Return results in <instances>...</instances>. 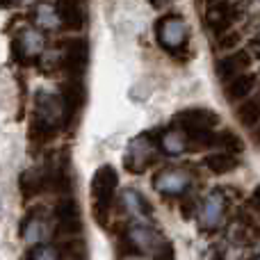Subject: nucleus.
Returning a JSON list of instances; mask_svg holds the SVG:
<instances>
[{
  "instance_id": "obj_1",
  "label": "nucleus",
  "mask_w": 260,
  "mask_h": 260,
  "mask_svg": "<svg viewBox=\"0 0 260 260\" xmlns=\"http://www.w3.org/2000/svg\"><path fill=\"white\" fill-rule=\"evenodd\" d=\"M59 121H64L62 101L53 94L39 91V94L35 96V112H32L30 128H27V139H30L35 146L48 144L50 139L57 135Z\"/></svg>"
},
{
  "instance_id": "obj_2",
  "label": "nucleus",
  "mask_w": 260,
  "mask_h": 260,
  "mask_svg": "<svg viewBox=\"0 0 260 260\" xmlns=\"http://www.w3.org/2000/svg\"><path fill=\"white\" fill-rule=\"evenodd\" d=\"M119 187V174L112 165H103L96 169L91 178V212H94L96 224H108L110 210H112L114 197Z\"/></svg>"
},
{
  "instance_id": "obj_3",
  "label": "nucleus",
  "mask_w": 260,
  "mask_h": 260,
  "mask_svg": "<svg viewBox=\"0 0 260 260\" xmlns=\"http://www.w3.org/2000/svg\"><path fill=\"white\" fill-rule=\"evenodd\" d=\"M155 39L160 44L162 50L171 55H178L183 50H187L189 46V27L185 23V18L176 12L162 14L155 21Z\"/></svg>"
},
{
  "instance_id": "obj_4",
  "label": "nucleus",
  "mask_w": 260,
  "mask_h": 260,
  "mask_svg": "<svg viewBox=\"0 0 260 260\" xmlns=\"http://www.w3.org/2000/svg\"><path fill=\"white\" fill-rule=\"evenodd\" d=\"M240 14H242L240 12V5L233 3V0H215V3H210L206 7L203 23H206V27L212 32V35L219 37L235 25Z\"/></svg>"
},
{
  "instance_id": "obj_5",
  "label": "nucleus",
  "mask_w": 260,
  "mask_h": 260,
  "mask_svg": "<svg viewBox=\"0 0 260 260\" xmlns=\"http://www.w3.org/2000/svg\"><path fill=\"white\" fill-rule=\"evenodd\" d=\"M176 128L185 133V137H197V135H206L219 123V114L206 108H189L183 110L174 117Z\"/></svg>"
},
{
  "instance_id": "obj_6",
  "label": "nucleus",
  "mask_w": 260,
  "mask_h": 260,
  "mask_svg": "<svg viewBox=\"0 0 260 260\" xmlns=\"http://www.w3.org/2000/svg\"><path fill=\"white\" fill-rule=\"evenodd\" d=\"M89 59V48L82 37H69L62 41V69L67 78H82Z\"/></svg>"
},
{
  "instance_id": "obj_7",
  "label": "nucleus",
  "mask_w": 260,
  "mask_h": 260,
  "mask_svg": "<svg viewBox=\"0 0 260 260\" xmlns=\"http://www.w3.org/2000/svg\"><path fill=\"white\" fill-rule=\"evenodd\" d=\"M59 101H62L64 110V123H71L78 119L82 105H85V89H82V78H67L59 91Z\"/></svg>"
},
{
  "instance_id": "obj_8",
  "label": "nucleus",
  "mask_w": 260,
  "mask_h": 260,
  "mask_svg": "<svg viewBox=\"0 0 260 260\" xmlns=\"http://www.w3.org/2000/svg\"><path fill=\"white\" fill-rule=\"evenodd\" d=\"M55 219H57V229L64 235H78L82 231V215L80 206L73 197H62L59 203L55 206Z\"/></svg>"
},
{
  "instance_id": "obj_9",
  "label": "nucleus",
  "mask_w": 260,
  "mask_h": 260,
  "mask_svg": "<svg viewBox=\"0 0 260 260\" xmlns=\"http://www.w3.org/2000/svg\"><path fill=\"white\" fill-rule=\"evenodd\" d=\"M55 16L67 30L71 32L82 30L87 21L85 0H55Z\"/></svg>"
},
{
  "instance_id": "obj_10",
  "label": "nucleus",
  "mask_w": 260,
  "mask_h": 260,
  "mask_svg": "<svg viewBox=\"0 0 260 260\" xmlns=\"http://www.w3.org/2000/svg\"><path fill=\"white\" fill-rule=\"evenodd\" d=\"M12 50H14V57L18 62H27V59H37L44 50V37L39 35L37 30H23L16 39L12 41Z\"/></svg>"
},
{
  "instance_id": "obj_11",
  "label": "nucleus",
  "mask_w": 260,
  "mask_h": 260,
  "mask_svg": "<svg viewBox=\"0 0 260 260\" xmlns=\"http://www.w3.org/2000/svg\"><path fill=\"white\" fill-rule=\"evenodd\" d=\"M46 187H50V169H44V167L25 169L21 174V178H18V189H21L23 199L39 197Z\"/></svg>"
},
{
  "instance_id": "obj_12",
  "label": "nucleus",
  "mask_w": 260,
  "mask_h": 260,
  "mask_svg": "<svg viewBox=\"0 0 260 260\" xmlns=\"http://www.w3.org/2000/svg\"><path fill=\"white\" fill-rule=\"evenodd\" d=\"M249 67H251V53L240 48V50H233L231 55H226V57H221L219 62H217V76H219L221 82H229L231 78L244 73Z\"/></svg>"
},
{
  "instance_id": "obj_13",
  "label": "nucleus",
  "mask_w": 260,
  "mask_h": 260,
  "mask_svg": "<svg viewBox=\"0 0 260 260\" xmlns=\"http://www.w3.org/2000/svg\"><path fill=\"white\" fill-rule=\"evenodd\" d=\"M256 89V76L253 73H240V76L231 78L224 87V96L229 103H240V101L249 99V94Z\"/></svg>"
},
{
  "instance_id": "obj_14",
  "label": "nucleus",
  "mask_w": 260,
  "mask_h": 260,
  "mask_svg": "<svg viewBox=\"0 0 260 260\" xmlns=\"http://www.w3.org/2000/svg\"><path fill=\"white\" fill-rule=\"evenodd\" d=\"M203 165H206L212 174L224 176V174H231L233 169H238L240 160L235 157V153H231V151L229 153H210V155L203 157Z\"/></svg>"
},
{
  "instance_id": "obj_15",
  "label": "nucleus",
  "mask_w": 260,
  "mask_h": 260,
  "mask_svg": "<svg viewBox=\"0 0 260 260\" xmlns=\"http://www.w3.org/2000/svg\"><path fill=\"white\" fill-rule=\"evenodd\" d=\"M238 119L242 126L251 128L260 121V94L244 99V103L238 108Z\"/></svg>"
},
{
  "instance_id": "obj_16",
  "label": "nucleus",
  "mask_w": 260,
  "mask_h": 260,
  "mask_svg": "<svg viewBox=\"0 0 260 260\" xmlns=\"http://www.w3.org/2000/svg\"><path fill=\"white\" fill-rule=\"evenodd\" d=\"M217 144H221V146H226L231 153H240V151H242V148H244L242 139H240L235 133H231V130H226V133L217 135Z\"/></svg>"
},
{
  "instance_id": "obj_17",
  "label": "nucleus",
  "mask_w": 260,
  "mask_h": 260,
  "mask_svg": "<svg viewBox=\"0 0 260 260\" xmlns=\"http://www.w3.org/2000/svg\"><path fill=\"white\" fill-rule=\"evenodd\" d=\"M217 39H219V48L231 50V48H238V44L242 41V35H240L238 30H229V32H224V35H219Z\"/></svg>"
},
{
  "instance_id": "obj_18",
  "label": "nucleus",
  "mask_w": 260,
  "mask_h": 260,
  "mask_svg": "<svg viewBox=\"0 0 260 260\" xmlns=\"http://www.w3.org/2000/svg\"><path fill=\"white\" fill-rule=\"evenodd\" d=\"M27 260H59V256L48 247H35L27 253Z\"/></svg>"
},
{
  "instance_id": "obj_19",
  "label": "nucleus",
  "mask_w": 260,
  "mask_h": 260,
  "mask_svg": "<svg viewBox=\"0 0 260 260\" xmlns=\"http://www.w3.org/2000/svg\"><path fill=\"white\" fill-rule=\"evenodd\" d=\"M67 260H87V256H85V247H82V242H71V244H69Z\"/></svg>"
},
{
  "instance_id": "obj_20",
  "label": "nucleus",
  "mask_w": 260,
  "mask_h": 260,
  "mask_svg": "<svg viewBox=\"0 0 260 260\" xmlns=\"http://www.w3.org/2000/svg\"><path fill=\"white\" fill-rule=\"evenodd\" d=\"M171 3H174V0H148V5L155 9H165V7H169Z\"/></svg>"
},
{
  "instance_id": "obj_21",
  "label": "nucleus",
  "mask_w": 260,
  "mask_h": 260,
  "mask_svg": "<svg viewBox=\"0 0 260 260\" xmlns=\"http://www.w3.org/2000/svg\"><path fill=\"white\" fill-rule=\"evenodd\" d=\"M18 3L21 0H0V9H14V7H18Z\"/></svg>"
},
{
  "instance_id": "obj_22",
  "label": "nucleus",
  "mask_w": 260,
  "mask_h": 260,
  "mask_svg": "<svg viewBox=\"0 0 260 260\" xmlns=\"http://www.w3.org/2000/svg\"><path fill=\"white\" fill-rule=\"evenodd\" d=\"M251 203H253V208L256 210H260V185L256 189H253V194H251Z\"/></svg>"
},
{
  "instance_id": "obj_23",
  "label": "nucleus",
  "mask_w": 260,
  "mask_h": 260,
  "mask_svg": "<svg viewBox=\"0 0 260 260\" xmlns=\"http://www.w3.org/2000/svg\"><path fill=\"white\" fill-rule=\"evenodd\" d=\"M253 137H256V142H258V144H260V126H258V128H256V133H253Z\"/></svg>"
},
{
  "instance_id": "obj_24",
  "label": "nucleus",
  "mask_w": 260,
  "mask_h": 260,
  "mask_svg": "<svg viewBox=\"0 0 260 260\" xmlns=\"http://www.w3.org/2000/svg\"><path fill=\"white\" fill-rule=\"evenodd\" d=\"M203 3H206V5H210V3H215V0H203Z\"/></svg>"
},
{
  "instance_id": "obj_25",
  "label": "nucleus",
  "mask_w": 260,
  "mask_h": 260,
  "mask_svg": "<svg viewBox=\"0 0 260 260\" xmlns=\"http://www.w3.org/2000/svg\"><path fill=\"white\" fill-rule=\"evenodd\" d=\"M258 260H260V258H258Z\"/></svg>"
}]
</instances>
